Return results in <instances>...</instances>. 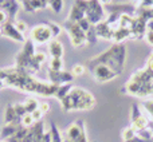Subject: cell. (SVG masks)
<instances>
[{
	"label": "cell",
	"mask_w": 153,
	"mask_h": 142,
	"mask_svg": "<svg viewBox=\"0 0 153 142\" xmlns=\"http://www.w3.org/2000/svg\"><path fill=\"white\" fill-rule=\"evenodd\" d=\"M0 78L5 82V86L13 87L23 92L36 94L42 97H55L58 86L35 78L34 74L20 67L0 69Z\"/></svg>",
	"instance_id": "6da1fadb"
},
{
	"label": "cell",
	"mask_w": 153,
	"mask_h": 142,
	"mask_svg": "<svg viewBox=\"0 0 153 142\" xmlns=\"http://www.w3.org/2000/svg\"><path fill=\"white\" fill-rule=\"evenodd\" d=\"M126 53L128 48L125 43H113L109 48H106L105 51L90 59V62L105 64L120 76L125 70Z\"/></svg>",
	"instance_id": "7a4b0ae2"
},
{
	"label": "cell",
	"mask_w": 153,
	"mask_h": 142,
	"mask_svg": "<svg viewBox=\"0 0 153 142\" xmlns=\"http://www.w3.org/2000/svg\"><path fill=\"white\" fill-rule=\"evenodd\" d=\"M61 102V106L63 111L70 113V111H78V110H91L97 106V99L90 91L81 87H74L67 92V95Z\"/></svg>",
	"instance_id": "3957f363"
},
{
	"label": "cell",
	"mask_w": 153,
	"mask_h": 142,
	"mask_svg": "<svg viewBox=\"0 0 153 142\" xmlns=\"http://www.w3.org/2000/svg\"><path fill=\"white\" fill-rule=\"evenodd\" d=\"M152 78H153V72L144 66L143 69L134 71V72L130 75V78L128 79V82L121 89V94L130 95V97H137L138 92L141 91V89H143Z\"/></svg>",
	"instance_id": "277c9868"
},
{
	"label": "cell",
	"mask_w": 153,
	"mask_h": 142,
	"mask_svg": "<svg viewBox=\"0 0 153 142\" xmlns=\"http://www.w3.org/2000/svg\"><path fill=\"white\" fill-rule=\"evenodd\" d=\"M151 118H149L146 114L143 113L140 105L137 103H133L132 109H130V125L133 130L136 132V134H140V133L145 132V130H151Z\"/></svg>",
	"instance_id": "5b68a950"
},
{
	"label": "cell",
	"mask_w": 153,
	"mask_h": 142,
	"mask_svg": "<svg viewBox=\"0 0 153 142\" xmlns=\"http://www.w3.org/2000/svg\"><path fill=\"white\" fill-rule=\"evenodd\" d=\"M87 69L91 74V78L98 83H109V82L114 81L116 78H118V75L105 64L94 63V62L89 61L87 62Z\"/></svg>",
	"instance_id": "8992f818"
},
{
	"label": "cell",
	"mask_w": 153,
	"mask_h": 142,
	"mask_svg": "<svg viewBox=\"0 0 153 142\" xmlns=\"http://www.w3.org/2000/svg\"><path fill=\"white\" fill-rule=\"evenodd\" d=\"M62 27H63V30L67 32V35H69V39H70V42H71L73 47L79 48V47H83L85 44H87L86 32L82 31L75 21L65 20Z\"/></svg>",
	"instance_id": "52a82bcc"
},
{
	"label": "cell",
	"mask_w": 153,
	"mask_h": 142,
	"mask_svg": "<svg viewBox=\"0 0 153 142\" xmlns=\"http://www.w3.org/2000/svg\"><path fill=\"white\" fill-rule=\"evenodd\" d=\"M105 7L98 0H85V19L90 21L93 26L103 21Z\"/></svg>",
	"instance_id": "ba28073f"
},
{
	"label": "cell",
	"mask_w": 153,
	"mask_h": 142,
	"mask_svg": "<svg viewBox=\"0 0 153 142\" xmlns=\"http://www.w3.org/2000/svg\"><path fill=\"white\" fill-rule=\"evenodd\" d=\"M34 54H35V43L32 42V40L27 39L26 42L23 43L22 50L16 54V56H15V66L28 71L30 63H31V59H32V56H34Z\"/></svg>",
	"instance_id": "9c48e42d"
},
{
	"label": "cell",
	"mask_w": 153,
	"mask_h": 142,
	"mask_svg": "<svg viewBox=\"0 0 153 142\" xmlns=\"http://www.w3.org/2000/svg\"><path fill=\"white\" fill-rule=\"evenodd\" d=\"M30 40L35 43V44H45V43H50L53 38V32H51L50 27L47 26V23H42L38 26L32 27L30 31Z\"/></svg>",
	"instance_id": "30bf717a"
},
{
	"label": "cell",
	"mask_w": 153,
	"mask_h": 142,
	"mask_svg": "<svg viewBox=\"0 0 153 142\" xmlns=\"http://www.w3.org/2000/svg\"><path fill=\"white\" fill-rule=\"evenodd\" d=\"M75 76L71 74V71H50L48 70V81L50 83L55 86H62L66 83H73Z\"/></svg>",
	"instance_id": "8fae6325"
},
{
	"label": "cell",
	"mask_w": 153,
	"mask_h": 142,
	"mask_svg": "<svg viewBox=\"0 0 153 142\" xmlns=\"http://www.w3.org/2000/svg\"><path fill=\"white\" fill-rule=\"evenodd\" d=\"M1 27H3V36L8 38V39H11V40H15V42H18V43H24L27 40L26 38H24V34L18 31L15 23H12V21H7V23Z\"/></svg>",
	"instance_id": "7c38bea8"
},
{
	"label": "cell",
	"mask_w": 153,
	"mask_h": 142,
	"mask_svg": "<svg viewBox=\"0 0 153 142\" xmlns=\"http://www.w3.org/2000/svg\"><path fill=\"white\" fill-rule=\"evenodd\" d=\"M20 3L19 0H5L1 5H0V10L4 11L7 13V18H8V21H12L15 23L16 21V16H18V12L20 10Z\"/></svg>",
	"instance_id": "4fadbf2b"
},
{
	"label": "cell",
	"mask_w": 153,
	"mask_h": 142,
	"mask_svg": "<svg viewBox=\"0 0 153 142\" xmlns=\"http://www.w3.org/2000/svg\"><path fill=\"white\" fill-rule=\"evenodd\" d=\"M81 19H85V0H75L73 4L71 10H70L69 15H67L66 20L69 21H78Z\"/></svg>",
	"instance_id": "5bb4252c"
},
{
	"label": "cell",
	"mask_w": 153,
	"mask_h": 142,
	"mask_svg": "<svg viewBox=\"0 0 153 142\" xmlns=\"http://www.w3.org/2000/svg\"><path fill=\"white\" fill-rule=\"evenodd\" d=\"M20 5L26 12H36L38 10H46L48 7L47 0H19Z\"/></svg>",
	"instance_id": "9a60e30c"
},
{
	"label": "cell",
	"mask_w": 153,
	"mask_h": 142,
	"mask_svg": "<svg viewBox=\"0 0 153 142\" xmlns=\"http://www.w3.org/2000/svg\"><path fill=\"white\" fill-rule=\"evenodd\" d=\"M95 32H97L98 38H102L105 40H109V42H113V35H114V28L111 26H109L105 20L98 23L95 26Z\"/></svg>",
	"instance_id": "2e32d148"
},
{
	"label": "cell",
	"mask_w": 153,
	"mask_h": 142,
	"mask_svg": "<svg viewBox=\"0 0 153 142\" xmlns=\"http://www.w3.org/2000/svg\"><path fill=\"white\" fill-rule=\"evenodd\" d=\"M47 61V55L45 53H35L34 56L31 59V63H30V69L28 71L31 74L38 72L40 69H42V64Z\"/></svg>",
	"instance_id": "e0dca14e"
},
{
	"label": "cell",
	"mask_w": 153,
	"mask_h": 142,
	"mask_svg": "<svg viewBox=\"0 0 153 142\" xmlns=\"http://www.w3.org/2000/svg\"><path fill=\"white\" fill-rule=\"evenodd\" d=\"M22 124L20 122H13V124H5L4 126L1 127V137L4 138V140H7V138L12 137L13 134H16V133L19 132V130L22 129Z\"/></svg>",
	"instance_id": "ac0fdd59"
},
{
	"label": "cell",
	"mask_w": 153,
	"mask_h": 142,
	"mask_svg": "<svg viewBox=\"0 0 153 142\" xmlns=\"http://www.w3.org/2000/svg\"><path fill=\"white\" fill-rule=\"evenodd\" d=\"M48 53H50L51 58H63L65 48L61 42H58L56 39H53L48 43Z\"/></svg>",
	"instance_id": "d6986e66"
},
{
	"label": "cell",
	"mask_w": 153,
	"mask_h": 142,
	"mask_svg": "<svg viewBox=\"0 0 153 142\" xmlns=\"http://www.w3.org/2000/svg\"><path fill=\"white\" fill-rule=\"evenodd\" d=\"M4 122L5 124H13V122H20V118L18 117L13 105H7L4 110Z\"/></svg>",
	"instance_id": "ffe728a7"
},
{
	"label": "cell",
	"mask_w": 153,
	"mask_h": 142,
	"mask_svg": "<svg viewBox=\"0 0 153 142\" xmlns=\"http://www.w3.org/2000/svg\"><path fill=\"white\" fill-rule=\"evenodd\" d=\"M39 103L40 102H38V99L36 98H34V97H28V98H26V99L23 101V106H24V109H26L27 114L34 113V111L39 107Z\"/></svg>",
	"instance_id": "44dd1931"
},
{
	"label": "cell",
	"mask_w": 153,
	"mask_h": 142,
	"mask_svg": "<svg viewBox=\"0 0 153 142\" xmlns=\"http://www.w3.org/2000/svg\"><path fill=\"white\" fill-rule=\"evenodd\" d=\"M71 89H73V83H66V84H62V86H58V90H56V94L54 98H56L58 101H62Z\"/></svg>",
	"instance_id": "7402d4cb"
},
{
	"label": "cell",
	"mask_w": 153,
	"mask_h": 142,
	"mask_svg": "<svg viewBox=\"0 0 153 142\" xmlns=\"http://www.w3.org/2000/svg\"><path fill=\"white\" fill-rule=\"evenodd\" d=\"M63 59L62 58H51L48 62V70L50 71H63Z\"/></svg>",
	"instance_id": "603a6c76"
},
{
	"label": "cell",
	"mask_w": 153,
	"mask_h": 142,
	"mask_svg": "<svg viewBox=\"0 0 153 142\" xmlns=\"http://www.w3.org/2000/svg\"><path fill=\"white\" fill-rule=\"evenodd\" d=\"M46 23H47V26L50 27L51 32H53V38H54V39H55V38H58L59 35L62 34V30H63V27H62L61 24L55 23V21H53V20L46 21Z\"/></svg>",
	"instance_id": "cb8c5ba5"
},
{
	"label": "cell",
	"mask_w": 153,
	"mask_h": 142,
	"mask_svg": "<svg viewBox=\"0 0 153 142\" xmlns=\"http://www.w3.org/2000/svg\"><path fill=\"white\" fill-rule=\"evenodd\" d=\"M141 106H143L144 111L146 113V115H148L149 118H151V121L153 122V98L144 101V102L141 103Z\"/></svg>",
	"instance_id": "d4e9b609"
},
{
	"label": "cell",
	"mask_w": 153,
	"mask_h": 142,
	"mask_svg": "<svg viewBox=\"0 0 153 142\" xmlns=\"http://www.w3.org/2000/svg\"><path fill=\"white\" fill-rule=\"evenodd\" d=\"M134 135H136V132H134V130H133L130 126H126V127H124V129H122V133H121L122 142L132 140V138L134 137Z\"/></svg>",
	"instance_id": "484cf974"
},
{
	"label": "cell",
	"mask_w": 153,
	"mask_h": 142,
	"mask_svg": "<svg viewBox=\"0 0 153 142\" xmlns=\"http://www.w3.org/2000/svg\"><path fill=\"white\" fill-rule=\"evenodd\" d=\"M86 39H87V43H93V44L97 43L98 36H97V32H95V26H93L91 28L86 32Z\"/></svg>",
	"instance_id": "4316f807"
},
{
	"label": "cell",
	"mask_w": 153,
	"mask_h": 142,
	"mask_svg": "<svg viewBox=\"0 0 153 142\" xmlns=\"http://www.w3.org/2000/svg\"><path fill=\"white\" fill-rule=\"evenodd\" d=\"M13 109H15V111H16V114H18V117L19 118H23L24 115L27 114V111H26V109H24V106H23V102H18V103H13Z\"/></svg>",
	"instance_id": "83f0119b"
},
{
	"label": "cell",
	"mask_w": 153,
	"mask_h": 142,
	"mask_svg": "<svg viewBox=\"0 0 153 142\" xmlns=\"http://www.w3.org/2000/svg\"><path fill=\"white\" fill-rule=\"evenodd\" d=\"M20 124H22L23 127H31L32 125L35 124V121H34V118H32L31 114H26V115L20 119Z\"/></svg>",
	"instance_id": "f1b7e54d"
},
{
	"label": "cell",
	"mask_w": 153,
	"mask_h": 142,
	"mask_svg": "<svg viewBox=\"0 0 153 142\" xmlns=\"http://www.w3.org/2000/svg\"><path fill=\"white\" fill-rule=\"evenodd\" d=\"M76 24H78L79 28H81L83 32H87V31H89V30L93 27V24L90 23V21L87 20V19H81V20L76 21Z\"/></svg>",
	"instance_id": "f546056e"
},
{
	"label": "cell",
	"mask_w": 153,
	"mask_h": 142,
	"mask_svg": "<svg viewBox=\"0 0 153 142\" xmlns=\"http://www.w3.org/2000/svg\"><path fill=\"white\" fill-rule=\"evenodd\" d=\"M85 71H86V67L83 66V64H75L74 67L71 69V74L74 76H82L85 74Z\"/></svg>",
	"instance_id": "4dcf8cb0"
},
{
	"label": "cell",
	"mask_w": 153,
	"mask_h": 142,
	"mask_svg": "<svg viewBox=\"0 0 153 142\" xmlns=\"http://www.w3.org/2000/svg\"><path fill=\"white\" fill-rule=\"evenodd\" d=\"M15 26H16V28H18V31L22 32V34H24V32L27 31V28H28L27 24H26V21H23V20H16Z\"/></svg>",
	"instance_id": "1f68e13d"
},
{
	"label": "cell",
	"mask_w": 153,
	"mask_h": 142,
	"mask_svg": "<svg viewBox=\"0 0 153 142\" xmlns=\"http://www.w3.org/2000/svg\"><path fill=\"white\" fill-rule=\"evenodd\" d=\"M31 115H32V118H34L35 122H39V121H42V118H43V115H45V113H43V111L40 110L39 107H38L36 110H35L34 113L31 114Z\"/></svg>",
	"instance_id": "d6a6232c"
},
{
	"label": "cell",
	"mask_w": 153,
	"mask_h": 142,
	"mask_svg": "<svg viewBox=\"0 0 153 142\" xmlns=\"http://www.w3.org/2000/svg\"><path fill=\"white\" fill-rule=\"evenodd\" d=\"M138 8H153V0H141Z\"/></svg>",
	"instance_id": "836d02e7"
},
{
	"label": "cell",
	"mask_w": 153,
	"mask_h": 142,
	"mask_svg": "<svg viewBox=\"0 0 153 142\" xmlns=\"http://www.w3.org/2000/svg\"><path fill=\"white\" fill-rule=\"evenodd\" d=\"M145 67H146V69H148L149 71H152V72H153V53L148 56V59H146Z\"/></svg>",
	"instance_id": "e575fe53"
},
{
	"label": "cell",
	"mask_w": 153,
	"mask_h": 142,
	"mask_svg": "<svg viewBox=\"0 0 153 142\" xmlns=\"http://www.w3.org/2000/svg\"><path fill=\"white\" fill-rule=\"evenodd\" d=\"M144 39L146 40V43H148V44L153 46V31L148 30V31H146V34H145V38H144Z\"/></svg>",
	"instance_id": "d590c367"
},
{
	"label": "cell",
	"mask_w": 153,
	"mask_h": 142,
	"mask_svg": "<svg viewBox=\"0 0 153 142\" xmlns=\"http://www.w3.org/2000/svg\"><path fill=\"white\" fill-rule=\"evenodd\" d=\"M125 142H153V140H144V138H141L140 135H137V134H136L134 137L132 138V140H129V141H125Z\"/></svg>",
	"instance_id": "8d00e7d4"
},
{
	"label": "cell",
	"mask_w": 153,
	"mask_h": 142,
	"mask_svg": "<svg viewBox=\"0 0 153 142\" xmlns=\"http://www.w3.org/2000/svg\"><path fill=\"white\" fill-rule=\"evenodd\" d=\"M39 109L43 111L45 114H47L48 111H50V105H48L47 102H40L39 103Z\"/></svg>",
	"instance_id": "74e56055"
},
{
	"label": "cell",
	"mask_w": 153,
	"mask_h": 142,
	"mask_svg": "<svg viewBox=\"0 0 153 142\" xmlns=\"http://www.w3.org/2000/svg\"><path fill=\"white\" fill-rule=\"evenodd\" d=\"M8 21V18H7V13L4 11L0 10V26H4L5 23Z\"/></svg>",
	"instance_id": "f35d334b"
},
{
	"label": "cell",
	"mask_w": 153,
	"mask_h": 142,
	"mask_svg": "<svg viewBox=\"0 0 153 142\" xmlns=\"http://www.w3.org/2000/svg\"><path fill=\"white\" fill-rule=\"evenodd\" d=\"M98 1H100L101 4L103 5V7H106V5H110V4H113V0H98Z\"/></svg>",
	"instance_id": "ab89813d"
},
{
	"label": "cell",
	"mask_w": 153,
	"mask_h": 142,
	"mask_svg": "<svg viewBox=\"0 0 153 142\" xmlns=\"http://www.w3.org/2000/svg\"><path fill=\"white\" fill-rule=\"evenodd\" d=\"M146 28H148V30H151V31H153V15H152V18L149 19L148 24H146Z\"/></svg>",
	"instance_id": "60d3db41"
},
{
	"label": "cell",
	"mask_w": 153,
	"mask_h": 142,
	"mask_svg": "<svg viewBox=\"0 0 153 142\" xmlns=\"http://www.w3.org/2000/svg\"><path fill=\"white\" fill-rule=\"evenodd\" d=\"M4 87H5V82L3 81L1 78H0V90H1V89H4Z\"/></svg>",
	"instance_id": "b9f144b4"
},
{
	"label": "cell",
	"mask_w": 153,
	"mask_h": 142,
	"mask_svg": "<svg viewBox=\"0 0 153 142\" xmlns=\"http://www.w3.org/2000/svg\"><path fill=\"white\" fill-rule=\"evenodd\" d=\"M0 36H3V27L0 26Z\"/></svg>",
	"instance_id": "7bdbcfd3"
},
{
	"label": "cell",
	"mask_w": 153,
	"mask_h": 142,
	"mask_svg": "<svg viewBox=\"0 0 153 142\" xmlns=\"http://www.w3.org/2000/svg\"><path fill=\"white\" fill-rule=\"evenodd\" d=\"M4 1H5V0H0V5H1L3 3H4Z\"/></svg>",
	"instance_id": "ee69618b"
},
{
	"label": "cell",
	"mask_w": 153,
	"mask_h": 142,
	"mask_svg": "<svg viewBox=\"0 0 153 142\" xmlns=\"http://www.w3.org/2000/svg\"><path fill=\"white\" fill-rule=\"evenodd\" d=\"M0 134H1V127H0Z\"/></svg>",
	"instance_id": "f6af8a7d"
},
{
	"label": "cell",
	"mask_w": 153,
	"mask_h": 142,
	"mask_svg": "<svg viewBox=\"0 0 153 142\" xmlns=\"http://www.w3.org/2000/svg\"><path fill=\"white\" fill-rule=\"evenodd\" d=\"M136 1H138V3H140V1H141V0H136Z\"/></svg>",
	"instance_id": "bcb514c9"
},
{
	"label": "cell",
	"mask_w": 153,
	"mask_h": 142,
	"mask_svg": "<svg viewBox=\"0 0 153 142\" xmlns=\"http://www.w3.org/2000/svg\"><path fill=\"white\" fill-rule=\"evenodd\" d=\"M0 142H7V141H0Z\"/></svg>",
	"instance_id": "7dc6e473"
}]
</instances>
